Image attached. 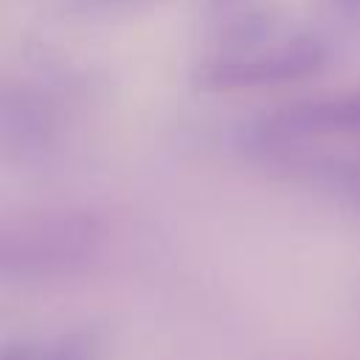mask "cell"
Masks as SVG:
<instances>
[{
  "instance_id": "7a4b0ae2",
  "label": "cell",
  "mask_w": 360,
  "mask_h": 360,
  "mask_svg": "<svg viewBox=\"0 0 360 360\" xmlns=\"http://www.w3.org/2000/svg\"><path fill=\"white\" fill-rule=\"evenodd\" d=\"M326 53L323 45L312 37H295L284 45L267 48L250 56H219L197 70V87L202 90H245V87H264L295 82L315 73L323 65Z\"/></svg>"
},
{
  "instance_id": "52a82bcc",
  "label": "cell",
  "mask_w": 360,
  "mask_h": 360,
  "mask_svg": "<svg viewBox=\"0 0 360 360\" xmlns=\"http://www.w3.org/2000/svg\"><path fill=\"white\" fill-rule=\"evenodd\" d=\"M346 6H360V0H343Z\"/></svg>"
},
{
  "instance_id": "8992f818",
  "label": "cell",
  "mask_w": 360,
  "mask_h": 360,
  "mask_svg": "<svg viewBox=\"0 0 360 360\" xmlns=\"http://www.w3.org/2000/svg\"><path fill=\"white\" fill-rule=\"evenodd\" d=\"M104 3H138V0H104Z\"/></svg>"
},
{
  "instance_id": "3957f363",
  "label": "cell",
  "mask_w": 360,
  "mask_h": 360,
  "mask_svg": "<svg viewBox=\"0 0 360 360\" xmlns=\"http://www.w3.org/2000/svg\"><path fill=\"white\" fill-rule=\"evenodd\" d=\"M340 132H360V90L278 107L253 127V143L270 152L304 138Z\"/></svg>"
},
{
  "instance_id": "5b68a950",
  "label": "cell",
  "mask_w": 360,
  "mask_h": 360,
  "mask_svg": "<svg viewBox=\"0 0 360 360\" xmlns=\"http://www.w3.org/2000/svg\"><path fill=\"white\" fill-rule=\"evenodd\" d=\"M0 360H34V354L25 346H3L0 349Z\"/></svg>"
},
{
  "instance_id": "6da1fadb",
  "label": "cell",
  "mask_w": 360,
  "mask_h": 360,
  "mask_svg": "<svg viewBox=\"0 0 360 360\" xmlns=\"http://www.w3.org/2000/svg\"><path fill=\"white\" fill-rule=\"evenodd\" d=\"M107 225L93 211H37L0 219V278H62L84 273L104 250Z\"/></svg>"
},
{
  "instance_id": "277c9868",
  "label": "cell",
  "mask_w": 360,
  "mask_h": 360,
  "mask_svg": "<svg viewBox=\"0 0 360 360\" xmlns=\"http://www.w3.org/2000/svg\"><path fill=\"white\" fill-rule=\"evenodd\" d=\"M93 346H96V338L84 329H73V332H65L62 338H56L42 357H34V360H90L93 354Z\"/></svg>"
}]
</instances>
